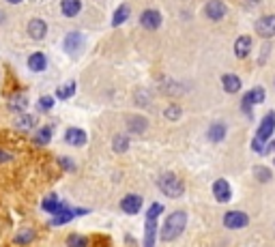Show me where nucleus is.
<instances>
[{
    "label": "nucleus",
    "instance_id": "obj_1",
    "mask_svg": "<svg viewBox=\"0 0 275 247\" xmlns=\"http://www.w3.org/2000/svg\"><path fill=\"white\" fill-rule=\"evenodd\" d=\"M273 131H275V112H267L258 131H256V138L251 140V149L258 153V155H265V149H267L269 140L273 138Z\"/></svg>",
    "mask_w": 275,
    "mask_h": 247
},
{
    "label": "nucleus",
    "instance_id": "obj_2",
    "mask_svg": "<svg viewBox=\"0 0 275 247\" xmlns=\"http://www.w3.org/2000/svg\"><path fill=\"white\" fill-rule=\"evenodd\" d=\"M185 226H187V213L185 211H174V213H170V217H168L163 228H161V241L170 243V241L179 239L181 234H183Z\"/></svg>",
    "mask_w": 275,
    "mask_h": 247
},
{
    "label": "nucleus",
    "instance_id": "obj_3",
    "mask_svg": "<svg viewBox=\"0 0 275 247\" xmlns=\"http://www.w3.org/2000/svg\"><path fill=\"white\" fill-rule=\"evenodd\" d=\"M163 213V204L153 202L146 211V221H144V247H155L157 241V217Z\"/></svg>",
    "mask_w": 275,
    "mask_h": 247
},
{
    "label": "nucleus",
    "instance_id": "obj_4",
    "mask_svg": "<svg viewBox=\"0 0 275 247\" xmlns=\"http://www.w3.org/2000/svg\"><path fill=\"white\" fill-rule=\"evenodd\" d=\"M157 187H159V191L168 198H181L185 191V185L181 183V179L172 172H163L159 176V181H157Z\"/></svg>",
    "mask_w": 275,
    "mask_h": 247
},
{
    "label": "nucleus",
    "instance_id": "obj_5",
    "mask_svg": "<svg viewBox=\"0 0 275 247\" xmlns=\"http://www.w3.org/2000/svg\"><path fill=\"white\" fill-rule=\"evenodd\" d=\"M249 223V215L243 211H228L224 215V226L228 230H241Z\"/></svg>",
    "mask_w": 275,
    "mask_h": 247
},
{
    "label": "nucleus",
    "instance_id": "obj_6",
    "mask_svg": "<svg viewBox=\"0 0 275 247\" xmlns=\"http://www.w3.org/2000/svg\"><path fill=\"white\" fill-rule=\"evenodd\" d=\"M262 101H265V91H262L260 86H256V88H251L247 95L243 97L241 110L245 112V116H249V119H251V108H254V105H258V103H262Z\"/></svg>",
    "mask_w": 275,
    "mask_h": 247
},
{
    "label": "nucleus",
    "instance_id": "obj_7",
    "mask_svg": "<svg viewBox=\"0 0 275 247\" xmlns=\"http://www.w3.org/2000/svg\"><path fill=\"white\" fill-rule=\"evenodd\" d=\"M84 45H86V37L82 32H69V34H65V52L67 54H71V56H75V54H80L82 50H84Z\"/></svg>",
    "mask_w": 275,
    "mask_h": 247
},
{
    "label": "nucleus",
    "instance_id": "obj_8",
    "mask_svg": "<svg viewBox=\"0 0 275 247\" xmlns=\"http://www.w3.org/2000/svg\"><path fill=\"white\" fill-rule=\"evenodd\" d=\"M89 213V209H71V207H65L61 211V213H56L54 217L50 219L52 226H62V223H69L71 219H75L78 215H86Z\"/></svg>",
    "mask_w": 275,
    "mask_h": 247
},
{
    "label": "nucleus",
    "instance_id": "obj_9",
    "mask_svg": "<svg viewBox=\"0 0 275 247\" xmlns=\"http://www.w3.org/2000/svg\"><path fill=\"white\" fill-rule=\"evenodd\" d=\"M140 24L146 31H157L161 26V13L157 9H144L142 15H140Z\"/></svg>",
    "mask_w": 275,
    "mask_h": 247
},
{
    "label": "nucleus",
    "instance_id": "obj_10",
    "mask_svg": "<svg viewBox=\"0 0 275 247\" xmlns=\"http://www.w3.org/2000/svg\"><path fill=\"white\" fill-rule=\"evenodd\" d=\"M213 196L221 204L230 202V198H232V187H230V183H228L226 179H217L213 183Z\"/></svg>",
    "mask_w": 275,
    "mask_h": 247
},
{
    "label": "nucleus",
    "instance_id": "obj_11",
    "mask_svg": "<svg viewBox=\"0 0 275 247\" xmlns=\"http://www.w3.org/2000/svg\"><path fill=\"white\" fill-rule=\"evenodd\" d=\"M256 32H258L262 39L275 37V15H262L260 20L256 22Z\"/></svg>",
    "mask_w": 275,
    "mask_h": 247
},
{
    "label": "nucleus",
    "instance_id": "obj_12",
    "mask_svg": "<svg viewBox=\"0 0 275 247\" xmlns=\"http://www.w3.org/2000/svg\"><path fill=\"white\" fill-rule=\"evenodd\" d=\"M226 4L221 2V0H209L207 4H204V15L209 17V20H213V22H219L221 17L226 15Z\"/></svg>",
    "mask_w": 275,
    "mask_h": 247
},
{
    "label": "nucleus",
    "instance_id": "obj_13",
    "mask_svg": "<svg viewBox=\"0 0 275 247\" xmlns=\"http://www.w3.org/2000/svg\"><path fill=\"white\" fill-rule=\"evenodd\" d=\"M140 209H142V198L136 196V193H129L121 200V211L127 215H138Z\"/></svg>",
    "mask_w": 275,
    "mask_h": 247
},
{
    "label": "nucleus",
    "instance_id": "obj_14",
    "mask_svg": "<svg viewBox=\"0 0 275 247\" xmlns=\"http://www.w3.org/2000/svg\"><path fill=\"white\" fill-rule=\"evenodd\" d=\"M65 142L71 144V146H84L86 142H89V136H86L84 129H80V127H69L67 133H65Z\"/></svg>",
    "mask_w": 275,
    "mask_h": 247
},
{
    "label": "nucleus",
    "instance_id": "obj_15",
    "mask_svg": "<svg viewBox=\"0 0 275 247\" xmlns=\"http://www.w3.org/2000/svg\"><path fill=\"white\" fill-rule=\"evenodd\" d=\"M48 34V24H45L43 20H39V17H34V20L28 22V37L34 39V41H41Z\"/></svg>",
    "mask_w": 275,
    "mask_h": 247
},
{
    "label": "nucleus",
    "instance_id": "obj_16",
    "mask_svg": "<svg viewBox=\"0 0 275 247\" xmlns=\"http://www.w3.org/2000/svg\"><path fill=\"white\" fill-rule=\"evenodd\" d=\"M65 207H67V204H62L61 200H58L56 193H52V196H48V198L43 200V202H41V209H43L45 213H50L52 217H54L56 213H61V211L65 209Z\"/></svg>",
    "mask_w": 275,
    "mask_h": 247
},
{
    "label": "nucleus",
    "instance_id": "obj_17",
    "mask_svg": "<svg viewBox=\"0 0 275 247\" xmlns=\"http://www.w3.org/2000/svg\"><path fill=\"white\" fill-rule=\"evenodd\" d=\"M34 123H37V119H34L32 114H28V112H20L13 119V125L20 129V131H31L34 127Z\"/></svg>",
    "mask_w": 275,
    "mask_h": 247
},
{
    "label": "nucleus",
    "instance_id": "obj_18",
    "mask_svg": "<svg viewBox=\"0 0 275 247\" xmlns=\"http://www.w3.org/2000/svg\"><path fill=\"white\" fill-rule=\"evenodd\" d=\"M28 69L31 71H45L48 69V58H45V54H41V52H34V54L28 56Z\"/></svg>",
    "mask_w": 275,
    "mask_h": 247
},
{
    "label": "nucleus",
    "instance_id": "obj_19",
    "mask_svg": "<svg viewBox=\"0 0 275 247\" xmlns=\"http://www.w3.org/2000/svg\"><path fill=\"white\" fill-rule=\"evenodd\" d=\"M221 86H224L226 93H230V95H235V93L241 91V78L235 73H226L224 78H221Z\"/></svg>",
    "mask_w": 275,
    "mask_h": 247
},
{
    "label": "nucleus",
    "instance_id": "obj_20",
    "mask_svg": "<svg viewBox=\"0 0 275 247\" xmlns=\"http://www.w3.org/2000/svg\"><path fill=\"white\" fill-rule=\"evenodd\" d=\"M249 52H251V39L247 34H241L235 41V54H237V58H247Z\"/></svg>",
    "mask_w": 275,
    "mask_h": 247
},
{
    "label": "nucleus",
    "instance_id": "obj_21",
    "mask_svg": "<svg viewBox=\"0 0 275 247\" xmlns=\"http://www.w3.org/2000/svg\"><path fill=\"white\" fill-rule=\"evenodd\" d=\"M146 127H149V121L142 114H136L127 121V131H131V133H144Z\"/></svg>",
    "mask_w": 275,
    "mask_h": 247
},
{
    "label": "nucleus",
    "instance_id": "obj_22",
    "mask_svg": "<svg viewBox=\"0 0 275 247\" xmlns=\"http://www.w3.org/2000/svg\"><path fill=\"white\" fill-rule=\"evenodd\" d=\"M61 11L65 17H75L82 11L80 0H61Z\"/></svg>",
    "mask_w": 275,
    "mask_h": 247
},
{
    "label": "nucleus",
    "instance_id": "obj_23",
    "mask_svg": "<svg viewBox=\"0 0 275 247\" xmlns=\"http://www.w3.org/2000/svg\"><path fill=\"white\" fill-rule=\"evenodd\" d=\"M207 136H209L211 142H221V140L226 138V125L224 123H213V125L209 127Z\"/></svg>",
    "mask_w": 275,
    "mask_h": 247
},
{
    "label": "nucleus",
    "instance_id": "obj_24",
    "mask_svg": "<svg viewBox=\"0 0 275 247\" xmlns=\"http://www.w3.org/2000/svg\"><path fill=\"white\" fill-rule=\"evenodd\" d=\"M75 88H78V84H75L73 80L67 82V84H62V86L56 88V97L62 99V101H67V99H71V97L75 95Z\"/></svg>",
    "mask_w": 275,
    "mask_h": 247
},
{
    "label": "nucleus",
    "instance_id": "obj_25",
    "mask_svg": "<svg viewBox=\"0 0 275 247\" xmlns=\"http://www.w3.org/2000/svg\"><path fill=\"white\" fill-rule=\"evenodd\" d=\"M129 13H131V11H129V7H127V4H121V7L114 11L112 26H114V28H119L121 24H125V22L129 20Z\"/></svg>",
    "mask_w": 275,
    "mask_h": 247
},
{
    "label": "nucleus",
    "instance_id": "obj_26",
    "mask_svg": "<svg viewBox=\"0 0 275 247\" xmlns=\"http://www.w3.org/2000/svg\"><path fill=\"white\" fill-rule=\"evenodd\" d=\"M54 136V131H52V127H41L39 131H34V146H45Z\"/></svg>",
    "mask_w": 275,
    "mask_h": 247
},
{
    "label": "nucleus",
    "instance_id": "obj_27",
    "mask_svg": "<svg viewBox=\"0 0 275 247\" xmlns=\"http://www.w3.org/2000/svg\"><path fill=\"white\" fill-rule=\"evenodd\" d=\"M32 241H34V230L32 228H24V230H20L15 234L13 243L15 245H28V243H32Z\"/></svg>",
    "mask_w": 275,
    "mask_h": 247
},
{
    "label": "nucleus",
    "instance_id": "obj_28",
    "mask_svg": "<svg viewBox=\"0 0 275 247\" xmlns=\"http://www.w3.org/2000/svg\"><path fill=\"white\" fill-rule=\"evenodd\" d=\"M26 105H28V99H26V95H13L9 99V110H13V112H24L26 110Z\"/></svg>",
    "mask_w": 275,
    "mask_h": 247
},
{
    "label": "nucleus",
    "instance_id": "obj_29",
    "mask_svg": "<svg viewBox=\"0 0 275 247\" xmlns=\"http://www.w3.org/2000/svg\"><path fill=\"white\" fill-rule=\"evenodd\" d=\"M112 149L116 153H125L127 149H129V138L127 136H114L112 140Z\"/></svg>",
    "mask_w": 275,
    "mask_h": 247
},
{
    "label": "nucleus",
    "instance_id": "obj_30",
    "mask_svg": "<svg viewBox=\"0 0 275 247\" xmlns=\"http://www.w3.org/2000/svg\"><path fill=\"white\" fill-rule=\"evenodd\" d=\"M254 176L258 179V183H267V181H271V170H269L267 166H256L254 168Z\"/></svg>",
    "mask_w": 275,
    "mask_h": 247
},
{
    "label": "nucleus",
    "instance_id": "obj_31",
    "mask_svg": "<svg viewBox=\"0 0 275 247\" xmlns=\"http://www.w3.org/2000/svg\"><path fill=\"white\" fill-rule=\"evenodd\" d=\"M67 247H89V241H86V237H82V234H69Z\"/></svg>",
    "mask_w": 275,
    "mask_h": 247
},
{
    "label": "nucleus",
    "instance_id": "obj_32",
    "mask_svg": "<svg viewBox=\"0 0 275 247\" xmlns=\"http://www.w3.org/2000/svg\"><path fill=\"white\" fill-rule=\"evenodd\" d=\"M181 112H183V110H181L179 105H168L163 114H166L168 121H179V119H181Z\"/></svg>",
    "mask_w": 275,
    "mask_h": 247
},
{
    "label": "nucleus",
    "instance_id": "obj_33",
    "mask_svg": "<svg viewBox=\"0 0 275 247\" xmlns=\"http://www.w3.org/2000/svg\"><path fill=\"white\" fill-rule=\"evenodd\" d=\"M39 108L43 112H50L52 108H54V97H52V95H43L39 99Z\"/></svg>",
    "mask_w": 275,
    "mask_h": 247
},
{
    "label": "nucleus",
    "instance_id": "obj_34",
    "mask_svg": "<svg viewBox=\"0 0 275 247\" xmlns=\"http://www.w3.org/2000/svg\"><path fill=\"white\" fill-rule=\"evenodd\" d=\"M58 163H61V166L65 168V170H69V172H73V170H75L73 161H71V159H67V157H61V159H58Z\"/></svg>",
    "mask_w": 275,
    "mask_h": 247
},
{
    "label": "nucleus",
    "instance_id": "obj_35",
    "mask_svg": "<svg viewBox=\"0 0 275 247\" xmlns=\"http://www.w3.org/2000/svg\"><path fill=\"white\" fill-rule=\"evenodd\" d=\"M13 159V155H9V153H4V151H0V163H7Z\"/></svg>",
    "mask_w": 275,
    "mask_h": 247
},
{
    "label": "nucleus",
    "instance_id": "obj_36",
    "mask_svg": "<svg viewBox=\"0 0 275 247\" xmlns=\"http://www.w3.org/2000/svg\"><path fill=\"white\" fill-rule=\"evenodd\" d=\"M7 2H9V4H20L22 0H7Z\"/></svg>",
    "mask_w": 275,
    "mask_h": 247
}]
</instances>
